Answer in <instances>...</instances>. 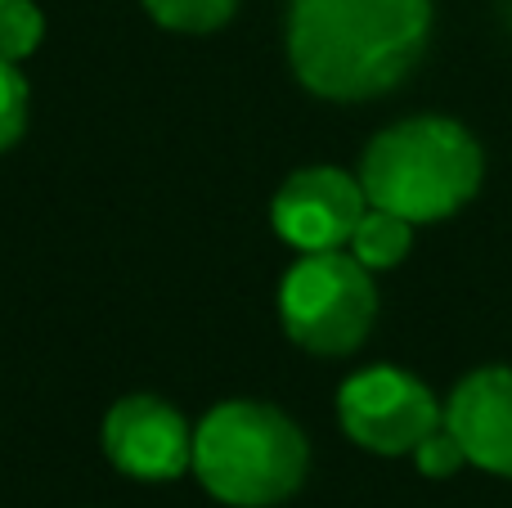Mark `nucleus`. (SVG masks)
Wrapping results in <instances>:
<instances>
[{
    "mask_svg": "<svg viewBox=\"0 0 512 508\" xmlns=\"http://www.w3.org/2000/svg\"><path fill=\"white\" fill-rule=\"evenodd\" d=\"M149 9L153 23H162L167 32H185V36H203L216 32L234 18L239 0H140Z\"/></svg>",
    "mask_w": 512,
    "mask_h": 508,
    "instance_id": "nucleus-10",
    "label": "nucleus"
},
{
    "mask_svg": "<svg viewBox=\"0 0 512 508\" xmlns=\"http://www.w3.org/2000/svg\"><path fill=\"white\" fill-rule=\"evenodd\" d=\"M310 441L265 401H225L194 428V477L230 508H274L301 491Z\"/></svg>",
    "mask_w": 512,
    "mask_h": 508,
    "instance_id": "nucleus-3",
    "label": "nucleus"
},
{
    "mask_svg": "<svg viewBox=\"0 0 512 508\" xmlns=\"http://www.w3.org/2000/svg\"><path fill=\"white\" fill-rule=\"evenodd\" d=\"M337 423L369 455H414L418 441L445 423V405L423 378L396 365H369L337 387Z\"/></svg>",
    "mask_w": 512,
    "mask_h": 508,
    "instance_id": "nucleus-5",
    "label": "nucleus"
},
{
    "mask_svg": "<svg viewBox=\"0 0 512 508\" xmlns=\"http://www.w3.org/2000/svg\"><path fill=\"white\" fill-rule=\"evenodd\" d=\"M409 248H414V225L396 212H382V207H369L360 216V225H355L351 243H346V252L369 270L400 266L409 257Z\"/></svg>",
    "mask_w": 512,
    "mask_h": 508,
    "instance_id": "nucleus-9",
    "label": "nucleus"
},
{
    "mask_svg": "<svg viewBox=\"0 0 512 508\" xmlns=\"http://www.w3.org/2000/svg\"><path fill=\"white\" fill-rule=\"evenodd\" d=\"M369 212L360 176L342 167H301L279 185L270 203V225L288 248L297 252H328L346 248Z\"/></svg>",
    "mask_w": 512,
    "mask_h": 508,
    "instance_id": "nucleus-6",
    "label": "nucleus"
},
{
    "mask_svg": "<svg viewBox=\"0 0 512 508\" xmlns=\"http://www.w3.org/2000/svg\"><path fill=\"white\" fill-rule=\"evenodd\" d=\"M486 180L481 140L445 113H418L382 126L360 158V185L369 207L405 216L409 225H436L459 216Z\"/></svg>",
    "mask_w": 512,
    "mask_h": 508,
    "instance_id": "nucleus-2",
    "label": "nucleus"
},
{
    "mask_svg": "<svg viewBox=\"0 0 512 508\" xmlns=\"http://www.w3.org/2000/svg\"><path fill=\"white\" fill-rule=\"evenodd\" d=\"M414 464H418V473L423 477H432V482H441V477H454L459 468H468V455H463V446H459V437H454L450 428H436V432H427L423 441H418V450H414Z\"/></svg>",
    "mask_w": 512,
    "mask_h": 508,
    "instance_id": "nucleus-13",
    "label": "nucleus"
},
{
    "mask_svg": "<svg viewBox=\"0 0 512 508\" xmlns=\"http://www.w3.org/2000/svg\"><path fill=\"white\" fill-rule=\"evenodd\" d=\"M27 113H32V90L18 63L0 59V153H9L27 131Z\"/></svg>",
    "mask_w": 512,
    "mask_h": 508,
    "instance_id": "nucleus-12",
    "label": "nucleus"
},
{
    "mask_svg": "<svg viewBox=\"0 0 512 508\" xmlns=\"http://www.w3.org/2000/svg\"><path fill=\"white\" fill-rule=\"evenodd\" d=\"M279 320L310 356H351L378 320L373 270L346 248L301 252L279 284Z\"/></svg>",
    "mask_w": 512,
    "mask_h": 508,
    "instance_id": "nucleus-4",
    "label": "nucleus"
},
{
    "mask_svg": "<svg viewBox=\"0 0 512 508\" xmlns=\"http://www.w3.org/2000/svg\"><path fill=\"white\" fill-rule=\"evenodd\" d=\"M432 23V0H288L292 77L333 104L378 99L418 68Z\"/></svg>",
    "mask_w": 512,
    "mask_h": 508,
    "instance_id": "nucleus-1",
    "label": "nucleus"
},
{
    "mask_svg": "<svg viewBox=\"0 0 512 508\" xmlns=\"http://www.w3.org/2000/svg\"><path fill=\"white\" fill-rule=\"evenodd\" d=\"M445 428L472 468L512 482V365H481L445 401Z\"/></svg>",
    "mask_w": 512,
    "mask_h": 508,
    "instance_id": "nucleus-8",
    "label": "nucleus"
},
{
    "mask_svg": "<svg viewBox=\"0 0 512 508\" xmlns=\"http://www.w3.org/2000/svg\"><path fill=\"white\" fill-rule=\"evenodd\" d=\"M45 41V14L32 0H0V59L18 63Z\"/></svg>",
    "mask_w": 512,
    "mask_h": 508,
    "instance_id": "nucleus-11",
    "label": "nucleus"
},
{
    "mask_svg": "<svg viewBox=\"0 0 512 508\" xmlns=\"http://www.w3.org/2000/svg\"><path fill=\"white\" fill-rule=\"evenodd\" d=\"M104 455L135 482H176L194 468V428L162 396H122L104 414Z\"/></svg>",
    "mask_w": 512,
    "mask_h": 508,
    "instance_id": "nucleus-7",
    "label": "nucleus"
}]
</instances>
